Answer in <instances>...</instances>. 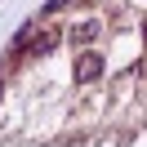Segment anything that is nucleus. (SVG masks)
Wrapping results in <instances>:
<instances>
[{"mask_svg":"<svg viewBox=\"0 0 147 147\" xmlns=\"http://www.w3.org/2000/svg\"><path fill=\"white\" fill-rule=\"evenodd\" d=\"M102 67H107V63H102L98 49H85V54L76 58L71 76H76V85H98V80H102Z\"/></svg>","mask_w":147,"mask_h":147,"instance_id":"1","label":"nucleus"},{"mask_svg":"<svg viewBox=\"0 0 147 147\" xmlns=\"http://www.w3.org/2000/svg\"><path fill=\"white\" fill-rule=\"evenodd\" d=\"M54 45H58V31H54V27H45V31H36L31 40H18V54H13V58H22V54H31V58H45Z\"/></svg>","mask_w":147,"mask_h":147,"instance_id":"2","label":"nucleus"},{"mask_svg":"<svg viewBox=\"0 0 147 147\" xmlns=\"http://www.w3.org/2000/svg\"><path fill=\"white\" fill-rule=\"evenodd\" d=\"M98 36H102V22H98V18H80V22H71V31H67V40L80 45V49H89Z\"/></svg>","mask_w":147,"mask_h":147,"instance_id":"3","label":"nucleus"},{"mask_svg":"<svg viewBox=\"0 0 147 147\" xmlns=\"http://www.w3.org/2000/svg\"><path fill=\"white\" fill-rule=\"evenodd\" d=\"M0 89H5V76H0Z\"/></svg>","mask_w":147,"mask_h":147,"instance_id":"4","label":"nucleus"}]
</instances>
